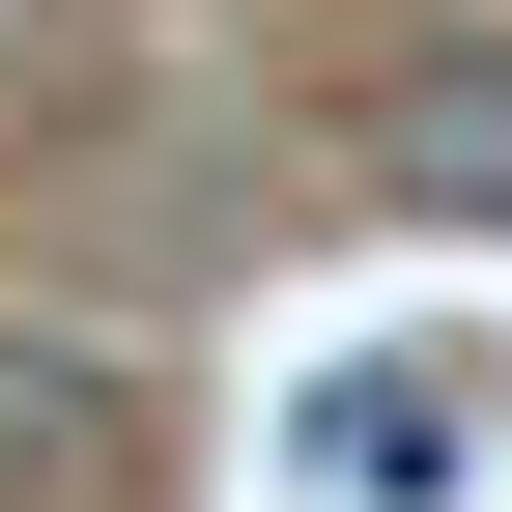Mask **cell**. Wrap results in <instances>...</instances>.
Segmentation results:
<instances>
[{"label":"cell","instance_id":"obj_1","mask_svg":"<svg viewBox=\"0 0 512 512\" xmlns=\"http://www.w3.org/2000/svg\"><path fill=\"white\" fill-rule=\"evenodd\" d=\"M370 200L399 228H512V29H427L370 86Z\"/></svg>","mask_w":512,"mask_h":512},{"label":"cell","instance_id":"obj_2","mask_svg":"<svg viewBox=\"0 0 512 512\" xmlns=\"http://www.w3.org/2000/svg\"><path fill=\"white\" fill-rule=\"evenodd\" d=\"M456 456H484L456 370H342V399H313V484H342V512H456Z\"/></svg>","mask_w":512,"mask_h":512},{"label":"cell","instance_id":"obj_3","mask_svg":"<svg viewBox=\"0 0 512 512\" xmlns=\"http://www.w3.org/2000/svg\"><path fill=\"white\" fill-rule=\"evenodd\" d=\"M114 456H143V399L86 342H0V512H114Z\"/></svg>","mask_w":512,"mask_h":512}]
</instances>
